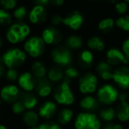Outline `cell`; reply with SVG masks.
Instances as JSON below:
<instances>
[{
  "label": "cell",
  "mask_w": 129,
  "mask_h": 129,
  "mask_svg": "<svg viewBox=\"0 0 129 129\" xmlns=\"http://www.w3.org/2000/svg\"><path fill=\"white\" fill-rule=\"evenodd\" d=\"M31 28L24 22H15L9 26L6 33V38L11 44H18L28 38Z\"/></svg>",
  "instance_id": "obj_1"
},
{
  "label": "cell",
  "mask_w": 129,
  "mask_h": 129,
  "mask_svg": "<svg viewBox=\"0 0 129 129\" xmlns=\"http://www.w3.org/2000/svg\"><path fill=\"white\" fill-rule=\"evenodd\" d=\"M1 59L6 68L17 69L25 63L27 54L19 48H10L3 53Z\"/></svg>",
  "instance_id": "obj_2"
},
{
  "label": "cell",
  "mask_w": 129,
  "mask_h": 129,
  "mask_svg": "<svg viewBox=\"0 0 129 129\" xmlns=\"http://www.w3.org/2000/svg\"><path fill=\"white\" fill-rule=\"evenodd\" d=\"M53 97L55 102L61 105H71L75 101L74 92L70 86V82L63 80L54 89Z\"/></svg>",
  "instance_id": "obj_3"
},
{
  "label": "cell",
  "mask_w": 129,
  "mask_h": 129,
  "mask_svg": "<svg viewBox=\"0 0 129 129\" xmlns=\"http://www.w3.org/2000/svg\"><path fill=\"white\" fill-rule=\"evenodd\" d=\"M50 57L56 66L60 67H68L72 66L74 56L72 50L67 49L64 45H58L50 51Z\"/></svg>",
  "instance_id": "obj_4"
},
{
  "label": "cell",
  "mask_w": 129,
  "mask_h": 129,
  "mask_svg": "<svg viewBox=\"0 0 129 129\" xmlns=\"http://www.w3.org/2000/svg\"><path fill=\"white\" fill-rule=\"evenodd\" d=\"M119 92L118 88L112 84H104L97 88L96 98L99 103L104 105H111L118 99Z\"/></svg>",
  "instance_id": "obj_5"
},
{
  "label": "cell",
  "mask_w": 129,
  "mask_h": 129,
  "mask_svg": "<svg viewBox=\"0 0 129 129\" xmlns=\"http://www.w3.org/2000/svg\"><path fill=\"white\" fill-rule=\"evenodd\" d=\"M24 51L33 58H38L43 55L46 44L41 36H31L24 42Z\"/></svg>",
  "instance_id": "obj_6"
},
{
  "label": "cell",
  "mask_w": 129,
  "mask_h": 129,
  "mask_svg": "<svg viewBox=\"0 0 129 129\" xmlns=\"http://www.w3.org/2000/svg\"><path fill=\"white\" fill-rule=\"evenodd\" d=\"M75 129H100L101 121L93 112H81L74 120Z\"/></svg>",
  "instance_id": "obj_7"
},
{
  "label": "cell",
  "mask_w": 129,
  "mask_h": 129,
  "mask_svg": "<svg viewBox=\"0 0 129 129\" xmlns=\"http://www.w3.org/2000/svg\"><path fill=\"white\" fill-rule=\"evenodd\" d=\"M78 88L81 94L91 95L98 88V76L93 73H86L79 78Z\"/></svg>",
  "instance_id": "obj_8"
},
{
  "label": "cell",
  "mask_w": 129,
  "mask_h": 129,
  "mask_svg": "<svg viewBox=\"0 0 129 129\" xmlns=\"http://www.w3.org/2000/svg\"><path fill=\"white\" fill-rule=\"evenodd\" d=\"M41 37L45 44L52 46H57L63 41V34L60 29L52 26L46 27L42 31Z\"/></svg>",
  "instance_id": "obj_9"
},
{
  "label": "cell",
  "mask_w": 129,
  "mask_h": 129,
  "mask_svg": "<svg viewBox=\"0 0 129 129\" xmlns=\"http://www.w3.org/2000/svg\"><path fill=\"white\" fill-rule=\"evenodd\" d=\"M105 58L106 61L112 67H119L123 64H128L129 60L123 53L122 50H119L116 47L110 48L105 52Z\"/></svg>",
  "instance_id": "obj_10"
},
{
  "label": "cell",
  "mask_w": 129,
  "mask_h": 129,
  "mask_svg": "<svg viewBox=\"0 0 129 129\" xmlns=\"http://www.w3.org/2000/svg\"><path fill=\"white\" fill-rule=\"evenodd\" d=\"M112 81L118 88L122 89L129 88V67L123 64L114 69Z\"/></svg>",
  "instance_id": "obj_11"
},
{
  "label": "cell",
  "mask_w": 129,
  "mask_h": 129,
  "mask_svg": "<svg viewBox=\"0 0 129 129\" xmlns=\"http://www.w3.org/2000/svg\"><path fill=\"white\" fill-rule=\"evenodd\" d=\"M84 17L79 11H73L69 13L63 20V25L74 31L79 30L83 25Z\"/></svg>",
  "instance_id": "obj_12"
},
{
  "label": "cell",
  "mask_w": 129,
  "mask_h": 129,
  "mask_svg": "<svg viewBox=\"0 0 129 129\" xmlns=\"http://www.w3.org/2000/svg\"><path fill=\"white\" fill-rule=\"evenodd\" d=\"M127 94L121 93L118 95L119 104L117 106L116 111V117L119 121L126 122L129 120V103L127 101Z\"/></svg>",
  "instance_id": "obj_13"
},
{
  "label": "cell",
  "mask_w": 129,
  "mask_h": 129,
  "mask_svg": "<svg viewBox=\"0 0 129 129\" xmlns=\"http://www.w3.org/2000/svg\"><path fill=\"white\" fill-rule=\"evenodd\" d=\"M20 96V89L18 86L13 84H8L4 86L0 90V99L6 103L13 104Z\"/></svg>",
  "instance_id": "obj_14"
},
{
  "label": "cell",
  "mask_w": 129,
  "mask_h": 129,
  "mask_svg": "<svg viewBox=\"0 0 129 129\" xmlns=\"http://www.w3.org/2000/svg\"><path fill=\"white\" fill-rule=\"evenodd\" d=\"M28 20L32 24L39 25L42 24L47 20L48 13L46 8L41 6H34L28 13Z\"/></svg>",
  "instance_id": "obj_15"
},
{
  "label": "cell",
  "mask_w": 129,
  "mask_h": 129,
  "mask_svg": "<svg viewBox=\"0 0 129 129\" xmlns=\"http://www.w3.org/2000/svg\"><path fill=\"white\" fill-rule=\"evenodd\" d=\"M17 81L19 87L25 92H31L36 88V80L30 72H24L20 74Z\"/></svg>",
  "instance_id": "obj_16"
},
{
  "label": "cell",
  "mask_w": 129,
  "mask_h": 129,
  "mask_svg": "<svg viewBox=\"0 0 129 129\" xmlns=\"http://www.w3.org/2000/svg\"><path fill=\"white\" fill-rule=\"evenodd\" d=\"M95 72H96V75L100 79L104 81H111L112 80L114 70L112 66H111L107 61L102 60L97 63L95 67Z\"/></svg>",
  "instance_id": "obj_17"
},
{
  "label": "cell",
  "mask_w": 129,
  "mask_h": 129,
  "mask_svg": "<svg viewBox=\"0 0 129 129\" xmlns=\"http://www.w3.org/2000/svg\"><path fill=\"white\" fill-rule=\"evenodd\" d=\"M36 92L38 96L40 97H48L52 93V85L51 82L48 80V78H43V79L36 80Z\"/></svg>",
  "instance_id": "obj_18"
},
{
  "label": "cell",
  "mask_w": 129,
  "mask_h": 129,
  "mask_svg": "<svg viewBox=\"0 0 129 129\" xmlns=\"http://www.w3.org/2000/svg\"><path fill=\"white\" fill-rule=\"evenodd\" d=\"M57 111V104L53 101H45L38 110L39 117L45 119L50 118Z\"/></svg>",
  "instance_id": "obj_19"
},
{
  "label": "cell",
  "mask_w": 129,
  "mask_h": 129,
  "mask_svg": "<svg viewBox=\"0 0 129 129\" xmlns=\"http://www.w3.org/2000/svg\"><path fill=\"white\" fill-rule=\"evenodd\" d=\"M99 105H100V103L96 97L90 95H85L80 102L81 108L86 111L87 112H93L96 111L97 109H99Z\"/></svg>",
  "instance_id": "obj_20"
},
{
  "label": "cell",
  "mask_w": 129,
  "mask_h": 129,
  "mask_svg": "<svg viewBox=\"0 0 129 129\" xmlns=\"http://www.w3.org/2000/svg\"><path fill=\"white\" fill-rule=\"evenodd\" d=\"M78 63L83 69H88L94 63V54L90 50H82L78 55Z\"/></svg>",
  "instance_id": "obj_21"
},
{
  "label": "cell",
  "mask_w": 129,
  "mask_h": 129,
  "mask_svg": "<svg viewBox=\"0 0 129 129\" xmlns=\"http://www.w3.org/2000/svg\"><path fill=\"white\" fill-rule=\"evenodd\" d=\"M48 68L46 67L45 64L42 61L36 60L31 66V74H33L36 80L43 79L47 76Z\"/></svg>",
  "instance_id": "obj_22"
},
{
  "label": "cell",
  "mask_w": 129,
  "mask_h": 129,
  "mask_svg": "<svg viewBox=\"0 0 129 129\" xmlns=\"http://www.w3.org/2000/svg\"><path fill=\"white\" fill-rule=\"evenodd\" d=\"M47 78L50 82L60 83L64 80V70L58 66H53L50 67L47 72Z\"/></svg>",
  "instance_id": "obj_23"
},
{
  "label": "cell",
  "mask_w": 129,
  "mask_h": 129,
  "mask_svg": "<svg viewBox=\"0 0 129 129\" xmlns=\"http://www.w3.org/2000/svg\"><path fill=\"white\" fill-rule=\"evenodd\" d=\"M19 99L21 101L24 107H25V109L27 110V111H32V110H34L38 104L37 97L35 95H33V94H31L30 92H26V93L20 95Z\"/></svg>",
  "instance_id": "obj_24"
},
{
  "label": "cell",
  "mask_w": 129,
  "mask_h": 129,
  "mask_svg": "<svg viewBox=\"0 0 129 129\" xmlns=\"http://www.w3.org/2000/svg\"><path fill=\"white\" fill-rule=\"evenodd\" d=\"M64 46L70 50H80L83 46L82 37L78 35H71L64 41Z\"/></svg>",
  "instance_id": "obj_25"
},
{
  "label": "cell",
  "mask_w": 129,
  "mask_h": 129,
  "mask_svg": "<svg viewBox=\"0 0 129 129\" xmlns=\"http://www.w3.org/2000/svg\"><path fill=\"white\" fill-rule=\"evenodd\" d=\"M87 46H88V50L92 51H97L101 52L104 50L105 49V42L102 39L101 37L97 36H91L89 39L87 41Z\"/></svg>",
  "instance_id": "obj_26"
},
{
  "label": "cell",
  "mask_w": 129,
  "mask_h": 129,
  "mask_svg": "<svg viewBox=\"0 0 129 129\" xmlns=\"http://www.w3.org/2000/svg\"><path fill=\"white\" fill-rule=\"evenodd\" d=\"M39 115L38 112H36L35 111H27L23 114V122L26 125L31 127H34L38 125L39 122Z\"/></svg>",
  "instance_id": "obj_27"
},
{
  "label": "cell",
  "mask_w": 129,
  "mask_h": 129,
  "mask_svg": "<svg viewBox=\"0 0 129 129\" xmlns=\"http://www.w3.org/2000/svg\"><path fill=\"white\" fill-rule=\"evenodd\" d=\"M73 117H74L73 110L69 109V108H64V109H62L58 112L57 119L60 125H67L72 120Z\"/></svg>",
  "instance_id": "obj_28"
},
{
  "label": "cell",
  "mask_w": 129,
  "mask_h": 129,
  "mask_svg": "<svg viewBox=\"0 0 129 129\" xmlns=\"http://www.w3.org/2000/svg\"><path fill=\"white\" fill-rule=\"evenodd\" d=\"M115 26V20L112 18H104L98 22L97 27L102 33H109L113 30Z\"/></svg>",
  "instance_id": "obj_29"
},
{
  "label": "cell",
  "mask_w": 129,
  "mask_h": 129,
  "mask_svg": "<svg viewBox=\"0 0 129 129\" xmlns=\"http://www.w3.org/2000/svg\"><path fill=\"white\" fill-rule=\"evenodd\" d=\"M99 117L105 122H112L116 118V111L112 107H105L99 111Z\"/></svg>",
  "instance_id": "obj_30"
},
{
  "label": "cell",
  "mask_w": 129,
  "mask_h": 129,
  "mask_svg": "<svg viewBox=\"0 0 129 129\" xmlns=\"http://www.w3.org/2000/svg\"><path fill=\"white\" fill-rule=\"evenodd\" d=\"M80 77V72L76 67L70 66L68 67H66L64 70V80L70 82L73 80H76Z\"/></svg>",
  "instance_id": "obj_31"
},
{
  "label": "cell",
  "mask_w": 129,
  "mask_h": 129,
  "mask_svg": "<svg viewBox=\"0 0 129 129\" xmlns=\"http://www.w3.org/2000/svg\"><path fill=\"white\" fill-rule=\"evenodd\" d=\"M13 18L16 20V22H22L26 17L28 15L27 9L25 6H20L13 11Z\"/></svg>",
  "instance_id": "obj_32"
},
{
  "label": "cell",
  "mask_w": 129,
  "mask_h": 129,
  "mask_svg": "<svg viewBox=\"0 0 129 129\" xmlns=\"http://www.w3.org/2000/svg\"><path fill=\"white\" fill-rule=\"evenodd\" d=\"M13 21V15L9 13V11L0 8V26L6 27L10 26Z\"/></svg>",
  "instance_id": "obj_33"
},
{
  "label": "cell",
  "mask_w": 129,
  "mask_h": 129,
  "mask_svg": "<svg viewBox=\"0 0 129 129\" xmlns=\"http://www.w3.org/2000/svg\"><path fill=\"white\" fill-rule=\"evenodd\" d=\"M115 25L125 32H129V15H122L115 20Z\"/></svg>",
  "instance_id": "obj_34"
},
{
  "label": "cell",
  "mask_w": 129,
  "mask_h": 129,
  "mask_svg": "<svg viewBox=\"0 0 129 129\" xmlns=\"http://www.w3.org/2000/svg\"><path fill=\"white\" fill-rule=\"evenodd\" d=\"M128 7H129L128 5H127L125 1H118L114 6L115 12H116L118 15H120V16L125 15V13L128 11Z\"/></svg>",
  "instance_id": "obj_35"
},
{
  "label": "cell",
  "mask_w": 129,
  "mask_h": 129,
  "mask_svg": "<svg viewBox=\"0 0 129 129\" xmlns=\"http://www.w3.org/2000/svg\"><path fill=\"white\" fill-rule=\"evenodd\" d=\"M0 6L6 11H13L17 6V0H0Z\"/></svg>",
  "instance_id": "obj_36"
},
{
  "label": "cell",
  "mask_w": 129,
  "mask_h": 129,
  "mask_svg": "<svg viewBox=\"0 0 129 129\" xmlns=\"http://www.w3.org/2000/svg\"><path fill=\"white\" fill-rule=\"evenodd\" d=\"M19 72L17 69L14 68H7L6 69V79L9 81H17L19 78Z\"/></svg>",
  "instance_id": "obj_37"
},
{
  "label": "cell",
  "mask_w": 129,
  "mask_h": 129,
  "mask_svg": "<svg viewBox=\"0 0 129 129\" xmlns=\"http://www.w3.org/2000/svg\"><path fill=\"white\" fill-rule=\"evenodd\" d=\"M25 107H24L23 104H22V102L20 99H18L17 101H15L14 103L12 104V111H13V112L14 114H21V113H23L25 111Z\"/></svg>",
  "instance_id": "obj_38"
},
{
  "label": "cell",
  "mask_w": 129,
  "mask_h": 129,
  "mask_svg": "<svg viewBox=\"0 0 129 129\" xmlns=\"http://www.w3.org/2000/svg\"><path fill=\"white\" fill-rule=\"evenodd\" d=\"M63 20L64 17H62L59 14H55L50 18V23H51L52 27H58V26L62 25L63 24Z\"/></svg>",
  "instance_id": "obj_39"
},
{
  "label": "cell",
  "mask_w": 129,
  "mask_h": 129,
  "mask_svg": "<svg viewBox=\"0 0 129 129\" xmlns=\"http://www.w3.org/2000/svg\"><path fill=\"white\" fill-rule=\"evenodd\" d=\"M37 129H61L60 125L54 122L50 123H43L37 125Z\"/></svg>",
  "instance_id": "obj_40"
},
{
  "label": "cell",
  "mask_w": 129,
  "mask_h": 129,
  "mask_svg": "<svg viewBox=\"0 0 129 129\" xmlns=\"http://www.w3.org/2000/svg\"><path fill=\"white\" fill-rule=\"evenodd\" d=\"M122 51L129 60V38H126L122 43Z\"/></svg>",
  "instance_id": "obj_41"
},
{
  "label": "cell",
  "mask_w": 129,
  "mask_h": 129,
  "mask_svg": "<svg viewBox=\"0 0 129 129\" xmlns=\"http://www.w3.org/2000/svg\"><path fill=\"white\" fill-rule=\"evenodd\" d=\"M104 129H123V126L118 123H115V122H107V123L104 125Z\"/></svg>",
  "instance_id": "obj_42"
},
{
  "label": "cell",
  "mask_w": 129,
  "mask_h": 129,
  "mask_svg": "<svg viewBox=\"0 0 129 129\" xmlns=\"http://www.w3.org/2000/svg\"><path fill=\"white\" fill-rule=\"evenodd\" d=\"M35 6H41L43 7H46L49 5H50V0H33Z\"/></svg>",
  "instance_id": "obj_43"
},
{
  "label": "cell",
  "mask_w": 129,
  "mask_h": 129,
  "mask_svg": "<svg viewBox=\"0 0 129 129\" xmlns=\"http://www.w3.org/2000/svg\"><path fill=\"white\" fill-rule=\"evenodd\" d=\"M6 67L4 64V63L2 62L1 57H0V80L5 77V75H6Z\"/></svg>",
  "instance_id": "obj_44"
},
{
  "label": "cell",
  "mask_w": 129,
  "mask_h": 129,
  "mask_svg": "<svg viewBox=\"0 0 129 129\" xmlns=\"http://www.w3.org/2000/svg\"><path fill=\"white\" fill-rule=\"evenodd\" d=\"M50 5L54 6H57V7H60L64 5V0H50Z\"/></svg>",
  "instance_id": "obj_45"
},
{
  "label": "cell",
  "mask_w": 129,
  "mask_h": 129,
  "mask_svg": "<svg viewBox=\"0 0 129 129\" xmlns=\"http://www.w3.org/2000/svg\"><path fill=\"white\" fill-rule=\"evenodd\" d=\"M2 46H3V38L0 36V50H1Z\"/></svg>",
  "instance_id": "obj_46"
},
{
  "label": "cell",
  "mask_w": 129,
  "mask_h": 129,
  "mask_svg": "<svg viewBox=\"0 0 129 129\" xmlns=\"http://www.w3.org/2000/svg\"><path fill=\"white\" fill-rule=\"evenodd\" d=\"M107 2H109V3H117L118 1V0H106Z\"/></svg>",
  "instance_id": "obj_47"
},
{
  "label": "cell",
  "mask_w": 129,
  "mask_h": 129,
  "mask_svg": "<svg viewBox=\"0 0 129 129\" xmlns=\"http://www.w3.org/2000/svg\"><path fill=\"white\" fill-rule=\"evenodd\" d=\"M0 129H7V127L4 125H0Z\"/></svg>",
  "instance_id": "obj_48"
},
{
  "label": "cell",
  "mask_w": 129,
  "mask_h": 129,
  "mask_svg": "<svg viewBox=\"0 0 129 129\" xmlns=\"http://www.w3.org/2000/svg\"><path fill=\"white\" fill-rule=\"evenodd\" d=\"M124 1H125V2L126 3V4H127V5H128V6H129V0H124Z\"/></svg>",
  "instance_id": "obj_49"
},
{
  "label": "cell",
  "mask_w": 129,
  "mask_h": 129,
  "mask_svg": "<svg viewBox=\"0 0 129 129\" xmlns=\"http://www.w3.org/2000/svg\"><path fill=\"white\" fill-rule=\"evenodd\" d=\"M0 104H1V99H0Z\"/></svg>",
  "instance_id": "obj_50"
},
{
  "label": "cell",
  "mask_w": 129,
  "mask_h": 129,
  "mask_svg": "<svg viewBox=\"0 0 129 129\" xmlns=\"http://www.w3.org/2000/svg\"><path fill=\"white\" fill-rule=\"evenodd\" d=\"M126 129H129V127H127V128H126Z\"/></svg>",
  "instance_id": "obj_51"
}]
</instances>
